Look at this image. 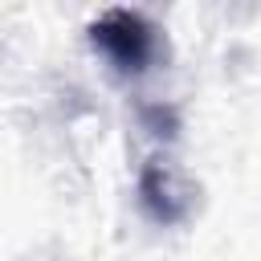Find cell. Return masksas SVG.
<instances>
[{
  "label": "cell",
  "mask_w": 261,
  "mask_h": 261,
  "mask_svg": "<svg viewBox=\"0 0 261 261\" xmlns=\"http://www.w3.org/2000/svg\"><path fill=\"white\" fill-rule=\"evenodd\" d=\"M139 204L155 224H179L188 216V208H192V196L179 184V175L171 171V163L151 159L139 171Z\"/></svg>",
  "instance_id": "cell-2"
},
{
  "label": "cell",
  "mask_w": 261,
  "mask_h": 261,
  "mask_svg": "<svg viewBox=\"0 0 261 261\" xmlns=\"http://www.w3.org/2000/svg\"><path fill=\"white\" fill-rule=\"evenodd\" d=\"M90 45L126 77H139L155 65L163 37L139 8H106L90 20Z\"/></svg>",
  "instance_id": "cell-1"
}]
</instances>
